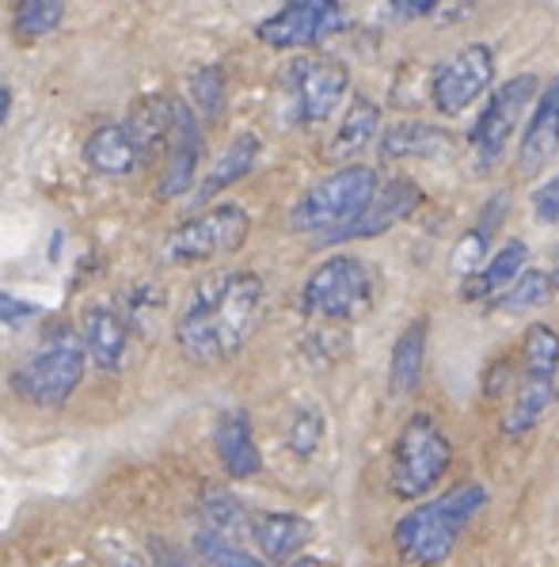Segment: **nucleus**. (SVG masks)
I'll use <instances>...</instances> for the list:
<instances>
[{
	"instance_id": "41",
	"label": "nucleus",
	"mask_w": 559,
	"mask_h": 567,
	"mask_svg": "<svg viewBox=\"0 0 559 567\" xmlns=\"http://www.w3.org/2000/svg\"><path fill=\"white\" fill-rule=\"evenodd\" d=\"M545 275H548V282H552V290H559V256H556V267L545 270Z\"/></svg>"
},
{
	"instance_id": "10",
	"label": "nucleus",
	"mask_w": 559,
	"mask_h": 567,
	"mask_svg": "<svg viewBox=\"0 0 559 567\" xmlns=\"http://www.w3.org/2000/svg\"><path fill=\"white\" fill-rule=\"evenodd\" d=\"M343 23V8L335 0H286L282 12L259 23L256 34L270 50H304L324 42Z\"/></svg>"
},
{
	"instance_id": "43",
	"label": "nucleus",
	"mask_w": 559,
	"mask_h": 567,
	"mask_svg": "<svg viewBox=\"0 0 559 567\" xmlns=\"http://www.w3.org/2000/svg\"><path fill=\"white\" fill-rule=\"evenodd\" d=\"M61 567H89V564H61Z\"/></svg>"
},
{
	"instance_id": "30",
	"label": "nucleus",
	"mask_w": 559,
	"mask_h": 567,
	"mask_svg": "<svg viewBox=\"0 0 559 567\" xmlns=\"http://www.w3.org/2000/svg\"><path fill=\"white\" fill-rule=\"evenodd\" d=\"M552 293L556 290H552V282H548L545 270H521V275L514 278L491 305L503 312H526V309H537L540 301H548Z\"/></svg>"
},
{
	"instance_id": "28",
	"label": "nucleus",
	"mask_w": 559,
	"mask_h": 567,
	"mask_svg": "<svg viewBox=\"0 0 559 567\" xmlns=\"http://www.w3.org/2000/svg\"><path fill=\"white\" fill-rule=\"evenodd\" d=\"M65 20V0H15L12 4V34L20 42H39Z\"/></svg>"
},
{
	"instance_id": "14",
	"label": "nucleus",
	"mask_w": 559,
	"mask_h": 567,
	"mask_svg": "<svg viewBox=\"0 0 559 567\" xmlns=\"http://www.w3.org/2000/svg\"><path fill=\"white\" fill-rule=\"evenodd\" d=\"M312 522L301 518V514H282V511H263V514H251V529L248 540L259 548V560L278 567V564H290L301 556V548L312 540Z\"/></svg>"
},
{
	"instance_id": "35",
	"label": "nucleus",
	"mask_w": 559,
	"mask_h": 567,
	"mask_svg": "<svg viewBox=\"0 0 559 567\" xmlns=\"http://www.w3.org/2000/svg\"><path fill=\"white\" fill-rule=\"evenodd\" d=\"M529 203H532V217H537L540 225H556L559 221V176L540 183Z\"/></svg>"
},
{
	"instance_id": "42",
	"label": "nucleus",
	"mask_w": 559,
	"mask_h": 567,
	"mask_svg": "<svg viewBox=\"0 0 559 567\" xmlns=\"http://www.w3.org/2000/svg\"><path fill=\"white\" fill-rule=\"evenodd\" d=\"M278 567H320L317 560H301V556H297V560H290V564H278Z\"/></svg>"
},
{
	"instance_id": "7",
	"label": "nucleus",
	"mask_w": 559,
	"mask_h": 567,
	"mask_svg": "<svg viewBox=\"0 0 559 567\" xmlns=\"http://www.w3.org/2000/svg\"><path fill=\"white\" fill-rule=\"evenodd\" d=\"M251 233V217L244 206H214L195 214L190 221L176 225L161 244V264L187 267V264H209V259L232 256L244 248Z\"/></svg>"
},
{
	"instance_id": "5",
	"label": "nucleus",
	"mask_w": 559,
	"mask_h": 567,
	"mask_svg": "<svg viewBox=\"0 0 559 567\" xmlns=\"http://www.w3.org/2000/svg\"><path fill=\"white\" fill-rule=\"evenodd\" d=\"M373 190H377V172L365 164H343L320 183H312L290 209V229L293 233H328L351 225L365 206H370Z\"/></svg>"
},
{
	"instance_id": "16",
	"label": "nucleus",
	"mask_w": 559,
	"mask_h": 567,
	"mask_svg": "<svg viewBox=\"0 0 559 567\" xmlns=\"http://www.w3.org/2000/svg\"><path fill=\"white\" fill-rule=\"evenodd\" d=\"M76 336H81V343H84V354H89L100 370L115 373L126 365L130 328L118 309H111V305H89Z\"/></svg>"
},
{
	"instance_id": "18",
	"label": "nucleus",
	"mask_w": 559,
	"mask_h": 567,
	"mask_svg": "<svg viewBox=\"0 0 559 567\" xmlns=\"http://www.w3.org/2000/svg\"><path fill=\"white\" fill-rule=\"evenodd\" d=\"M84 161L100 176H130L134 168H142V156L130 137L126 122H103L84 137Z\"/></svg>"
},
{
	"instance_id": "31",
	"label": "nucleus",
	"mask_w": 559,
	"mask_h": 567,
	"mask_svg": "<svg viewBox=\"0 0 559 567\" xmlns=\"http://www.w3.org/2000/svg\"><path fill=\"white\" fill-rule=\"evenodd\" d=\"M324 434H328V419L320 408H301V412L293 415L290 431H286V446H290L293 457L309 461L312 453L324 446Z\"/></svg>"
},
{
	"instance_id": "2",
	"label": "nucleus",
	"mask_w": 559,
	"mask_h": 567,
	"mask_svg": "<svg viewBox=\"0 0 559 567\" xmlns=\"http://www.w3.org/2000/svg\"><path fill=\"white\" fill-rule=\"evenodd\" d=\"M487 487L468 480V484L449 487L438 499L418 503L415 511H407L392 529V545L396 556L407 567H438L453 556L460 534L468 529V522L484 511Z\"/></svg>"
},
{
	"instance_id": "36",
	"label": "nucleus",
	"mask_w": 559,
	"mask_h": 567,
	"mask_svg": "<svg viewBox=\"0 0 559 567\" xmlns=\"http://www.w3.org/2000/svg\"><path fill=\"white\" fill-rule=\"evenodd\" d=\"M148 567H206V564L190 560V556L183 553V548L172 545V540L153 537V540H148Z\"/></svg>"
},
{
	"instance_id": "17",
	"label": "nucleus",
	"mask_w": 559,
	"mask_h": 567,
	"mask_svg": "<svg viewBox=\"0 0 559 567\" xmlns=\"http://www.w3.org/2000/svg\"><path fill=\"white\" fill-rule=\"evenodd\" d=\"M559 156V76L540 95L537 111H532L526 134H521L518 150V172L521 176H537Z\"/></svg>"
},
{
	"instance_id": "29",
	"label": "nucleus",
	"mask_w": 559,
	"mask_h": 567,
	"mask_svg": "<svg viewBox=\"0 0 559 567\" xmlns=\"http://www.w3.org/2000/svg\"><path fill=\"white\" fill-rule=\"evenodd\" d=\"M559 373V336L548 324H532L521 339V378L556 381Z\"/></svg>"
},
{
	"instance_id": "8",
	"label": "nucleus",
	"mask_w": 559,
	"mask_h": 567,
	"mask_svg": "<svg viewBox=\"0 0 559 567\" xmlns=\"http://www.w3.org/2000/svg\"><path fill=\"white\" fill-rule=\"evenodd\" d=\"M373 301V278L370 267L354 256H331L324 259L301 290V312L312 320H354L370 309Z\"/></svg>"
},
{
	"instance_id": "4",
	"label": "nucleus",
	"mask_w": 559,
	"mask_h": 567,
	"mask_svg": "<svg viewBox=\"0 0 559 567\" xmlns=\"http://www.w3.org/2000/svg\"><path fill=\"white\" fill-rule=\"evenodd\" d=\"M449 465H453L449 434L442 431L434 415L415 412L400 426L396 442H392V468H389L392 495L404 503L426 499L442 484V476L449 473Z\"/></svg>"
},
{
	"instance_id": "12",
	"label": "nucleus",
	"mask_w": 559,
	"mask_h": 567,
	"mask_svg": "<svg viewBox=\"0 0 559 567\" xmlns=\"http://www.w3.org/2000/svg\"><path fill=\"white\" fill-rule=\"evenodd\" d=\"M198 164H203V126H198V115L190 111V103L172 100V130H168V145H164V172L153 195L161 203L183 198L195 187Z\"/></svg>"
},
{
	"instance_id": "34",
	"label": "nucleus",
	"mask_w": 559,
	"mask_h": 567,
	"mask_svg": "<svg viewBox=\"0 0 559 567\" xmlns=\"http://www.w3.org/2000/svg\"><path fill=\"white\" fill-rule=\"evenodd\" d=\"M126 312H122V320H126V328H134V324H145V320H153V317H161V309H164V293L156 290V286H134V290H126Z\"/></svg>"
},
{
	"instance_id": "40",
	"label": "nucleus",
	"mask_w": 559,
	"mask_h": 567,
	"mask_svg": "<svg viewBox=\"0 0 559 567\" xmlns=\"http://www.w3.org/2000/svg\"><path fill=\"white\" fill-rule=\"evenodd\" d=\"M8 115H12V89L0 81V126L8 122Z\"/></svg>"
},
{
	"instance_id": "15",
	"label": "nucleus",
	"mask_w": 559,
	"mask_h": 567,
	"mask_svg": "<svg viewBox=\"0 0 559 567\" xmlns=\"http://www.w3.org/2000/svg\"><path fill=\"white\" fill-rule=\"evenodd\" d=\"M214 453L221 461L225 476L232 480H251L263 473V453L256 446V431H251V419L240 408L217 415L214 423Z\"/></svg>"
},
{
	"instance_id": "19",
	"label": "nucleus",
	"mask_w": 559,
	"mask_h": 567,
	"mask_svg": "<svg viewBox=\"0 0 559 567\" xmlns=\"http://www.w3.org/2000/svg\"><path fill=\"white\" fill-rule=\"evenodd\" d=\"M526 264H529L526 240H518V237L506 240L484 267L472 270V275L465 278V290H460V298H465V301H495L506 286H510L514 278L526 270Z\"/></svg>"
},
{
	"instance_id": "11",
	"label": "nucleus",
	"mask_w": 559,
	"mask_h": 567,
	"mask_svg": "<svg viewBox=\"0 0 559 567\" xmlns=\"http://www.w3.org/2000/svg\"><path fill=\"white\" fill-rule=\"evenodd\" d=\"M491 76H495L491 50H487L484 42H472V47L457 50V54L434 73V81H431L434 107H438L445 118L465 115L472 103L491 89Z\"/></svg>"
},
{
	"instance_id": "21",
	"label": "nucleus",
	"mask_w": 559,
	"mask_h": 567,
	"mask_svg": "<svg viewBox=\"0 0 559 567\" xmlns=\"http://www.w3.org/2000/svg\"><path fill=\"white\" fill-rule=\"evenodd\" d=\"M126 130H130V137H134L142 164L156 161V156H164V145H168V130H172V95H164V92L142 95V100L130 107Z\"/></svg>"
},
{
	"instance_id": "9",
	"label": "nucleus",
	"mask_w": 559,
	"mask_h": 567,
	"mask_svg": "<svg viewBox=\"0 0 559 567\" xmlns=\"http://www.w3.org/2000/svg\"><path fill=\"white\" fill-rule=\"evenodd\" d=\"M532 100H537V76H529V73L514 76L503 89H495V95L487 100V107L479 111L476 126H472V134H468L472 150H476L484 168L503 156L506 142L514 137V130H518V122Z\"/></svg>"
},
{
	"instance_id": "23",
	"label": "nucleus",
	"mask_w": 559,
	"mask_h": 567,
	"mask_svg": "<svg viewBox=\"0 0 559 567\" xmlns=\"http://www.w3.org/2000/svg\"><path fill=\"white\" fill-rule=\"evenodd\" d=\"M259 150H263V145H259L256 134H236L232 142H229V150L217 156V164L206 172V179L198 183L195 203H214L221 190H229L232 183H240L251 168H256Z\"/></svg>"
},
{
	"instance_id": "37",
	"label": "nucleus",
	"mask_w": 559,
	"mask_h": 567,
	"mask_svg": "<svg viewBox=\"0 0 559 567\" xmlns=\"http://www.w3.org/2000/svg\"><path fill=\"white\" fill-rule=\"evenodd\" d=\"M34 317H39V305H31L23 298H12V293L0 290V324L20 328V324H28V320H34Z\"/></svg>"
},
{
	"instance_id": "32",
	"label": "nucleus",
	"mask_w": 559,
	"mask_h": 567,
	"mask_svg": "<svg viewBox=\"0 0 559 567\" xmlns=\"http://www.w3.org/2000/svg\"><path fill=\"white\" fill-rule=\"evenodd\" d=\"M195 553L206 567H270L259 560V556H251L244 545H232V540L214 537V534H206V529L195 534Z\"/></svg>"
},
{
	"instance_id": "6",
	"label": "nucleus",
	"mask_w": 559,
	"mask_h": 567,
	"mask_svg": "<svg viewBox=\"0 0 559 567\" xmlns=\"http://www.w3.org/2000/svg\"><path fill=\"white\" fill-rule=\"evenodd\" d=\"M346 89H351L346 65L331 58H293L278 76V111L293 126H317L335 115Z\"/></svg>"
},
{
	"instance_id": "33",
	"label": "nucleus",
	"mask_w": 559,
	"mask_h": 567,
	"mask_svg": "<svg viewBox=\"0 0 559 567\" xmlns=\"http://www.w3.org/2000/svg\"><path fill=\"white\" fill-rule=\"evenodd\" d=\"M225 107V73L221 65H203L190 76V111L203 118H217Z\"/></svg>"
},
{
	"instance_id": "39",
	"label": "nucleus",
	"mask_w": 559,
	"mask_h": 567,
	"mask_svg": "<svg viewBox=\"0 0 559 567\" xmlns=\"http://www.w3.org/2000/svg\"><path fill=\"white\" fill-rule=\"evenodd\" d=\"M100 553H103V560H107L111 567H145L142 560H137V553H130V548H118V545H103Z\"/></svg>"
},
{
	"instance_id": "24",
	"label": "nucleus",
	"mask_w": 559,
	"mask_h": 567,
	"mask_svg": "<svg viewBox=\"0 0 559 567\" xmlns=\"http://www.w3.org/2000/svg\"><path fill=\"white\" fill-rule=\"evenodd\" d=\"M426 320L418 317L412 320L404 331H400V339L392 343V362H389V389L392 396H412L418 389V381H423V362H426Z\"/></svg>"
},
{
	"instance_id": "22",
	"label": "nucleus",
	"mask_w": 559,
	"mask_h": 567,
	"mask_svg": "<svg viewBox=\"0 0 559 567\" xmlns=\"http://www.w3.org/2000/svg\"><path fill=\"white\" fill-rule=\"evenodd\" d=\"M198 518H203V529L214 537H225L232 545H244L251 529V511L244 507L240 499L221 484H206L203 495H198Z\"/></svg>"
},
{
	"instance_id": "27",
	"label": "nucleus",
	"mask_w": 559,
	"mask_h": 567,
	"mask_svg": "<svg viewBox=\"0 0 559 567\" xmlns=\"http://www.w3.org/2000/svg\"><path fill=\"white\" fill-rule=\"evenodd\" d=\"M503 209H510V198L495 195L491 203H487V209H484V217H479L476 229H468L465 237H460L457 251H453V270H457V275L468 278L472 270H479V264L487 259V244H491V233H495V225H499Z\"/></svg>"
},
{
	"instance_id": "25",
	"label": "nucleus",
	"mask_w": 559,
	"mask_h": 567,
	"mask_svg": "<svg viewBox=\"0 0 559 567\" xmlns=\"http://www.w3.org/2000/svg\"><path fill=\"white\" fill-rule=\"evenodd\" d=\"M377 126H381V107L373 100H365L362 92H354L351 107H346V115L328 145V156L331 161H351V156H358L377 137Z\"/></svg>"
},
{
	"instance_id": "38",
	"label": "nucleus",
	"mask_w": 559,
	"mask_h": 567,
	"mask_svg": "<svg viewBox=\"0 0 559 567\" xmlns=\"http://www.w3.org/2000/svg\"><path fill=\"white\" fill-rule=\"evenodd\" d=\"M438 4L442 0H389V12L396 16V20H423V16H431Z\"/></svg>"
},
{
	"instance_id": "26",
	"label": "nucleus",
	"mask_w": 559,
	"mask_h": 567,
	"mask_svg": "<svg viewBox=\"0 0 559 567\" xmlns=\"http://www.w3.org/2000/svg\"><path fill=\"white\" fill-rule=\"evenodd\" d=\"M556 404V381H540V378H521L518 392H514V404L503 415V431L506 434H526L540 419L548 415V408Z\"/></svg>"
},
{
	"instance_id": "13",
	"label": "nucleus",
	"mask_w": 559,
	"mask_h": 567,
	"mask_svg": "<svg viewBox=\"0 0 559 567\" xmlns=\"http://www.w3.org/2000/svg\"><path fill=\"white\" fill-rule=\"evenodd\" d=\"M418 203H423V190H418V183H412V179H389L384 187L377 183L370 206H365L351 225H343V229L320 237V244H346V240L381 237V233H389L392 225H400L404 217H412L418 209Z\"/></svg>"
},
{
	"instance_id": "20",
	"label": "nucleus",
	"mask_w": 559,
	"mask_h": 567,
	"mask_svg": "<svg viewBox=\"0 0 559 567\" xmlns=\"http://www.w3.org/2000/svg\"><path fill=\"white\" fill-rule=\"evenodd\" d=\"M453 137L449 130L431 126V122H418V118H404L396 126H389L381 134V156L384 161H434V156L449 153Z\"/></svg>"
},
{
	"instance_id": "1",
	"label": "nucleus",
	"mask_w": 559,
	"mask_h": 567,
	"mask_svg": "<svg viewBox=\"0 0 559 567\" xmlns=\"http://www.w3.org/2000/svg\"><path fill=\"white\" fill-rule=\"evenodd\" d=\"M263 278L256 270H214L179 305L176 343L190 362H225L256 336L263 320Z\"/></svg>"
},
{
	"instance_id": "3",
	"label": "nucleus",
	"mask_w": 559,
	"mask_h": 567,
	"mask_svg": "<svg viewBox=\"0 0 559 567\" xmlns=\"http://www.w3.org/2000/svg\"><path fill=\"white\" fill-rule=\"evenodd\" d=\"M84 365H89V354H84L81 336L69 324H54L42 336L39 351L12 373V389L28 404L54 412V408H65L81 389Z\"/></svg>"
}]
</instances>
